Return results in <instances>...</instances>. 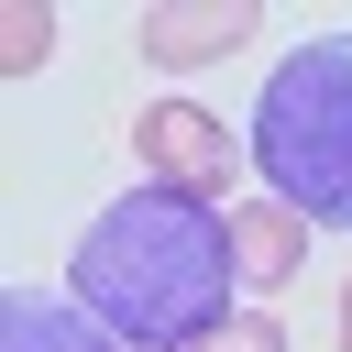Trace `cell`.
I'll return each instance as SVG.
<instances>
[{"mask_svg":"<svg viewBox=\"0 0 352 352\" xmlns=\"http://www.w3.org/2000/svg\"><path fill=\"white\" fill-rule=\"evenodd\" d=\"M231 209L209 198H176V187H132L110 198L88 231H77V264H66V297L132 341V352H198L220 319H231Z\"/></svg>","mask_w":352,"mask_h":352,"instance_id":"6da1fadb","label":"cell"},{"mask_svg":"<svg viewBox=\"0 0 352 352\" xmlns=\"http://www.w3.org/2000/svg\"><path fill=\"white\" fill-rule=\"evenodd\" d=\"M253 165L297 220L352 231V33H308L253 110Z\"/></svg>","mask_w":352,"mask_h":352,"instance_id":"7a4b0ae2","label":"cell"},{"mask_svg":"<svg viewBox=\"0 0 352 352\" xmlns=\"http://www.w3.org/2000/svg\"><path fill=\"white\" fill-rule=\"evenodd\" d=\"M132 154H143V176L176 187V198H220V187H231V132H220L198 99H154V110L132 121Z\"/></svg>","mask_w":352,"mask_h":352,"instance_id":"3957f363","label":"cell"},{"mask_svg":"<svg viewBox=\"0 0 352 352\" xmlns=\"http://www.w3.org/2000/svg\"><path fill=\"white\" fill-rule=\"evenodd\" d=\"M132 44H143L154 66H209V55L253 44V0H154Z\"/></svg>","mask_w":352,"mask_h":352,"instance_id":"277c9868","label":"cell"},{"mask_svg":"<svg viewBox=\"0 0 352 352\" xmlns=\"http://www.w3.org/2000/svg\"><path fill=\"white\" fill-rule=\"evenodd\" d=\"M231 264H242V286H253V297L297 286V264H308V220H297L286 198H253V209H231Z\"/></svg>","mask_w":352,"mask_h":352,"instance_id":"5b68a950","label":"cell"},{"mask_svg":"<svg viewBox=\"0 0 352 352\" xmlns=\"http://www.w3.org/2000/svg\"><path fill=\"white\" fill-rule=\"evenodd\" d=\"M0 352H110V330H99L77 297H44V286H22V297L0 308Z\"/></svg>","mask_w":352,"mask_h":352,"instance_id":"8992f818","label":"cell"},{"mask_svg":"<svg viewBox=\"0 0 352 352\" xmlns=\"http://www.w3.org/2000/svg\"><path fill=\"white\" fill-rule=\"evenodd\" d=\"M44 55H55V11H44V0H22V11L0 22V66H11V77H33Z\"/></svg>","mask_w":352,"mask_h":352,"instance_id":"52a82bcc","label":"cell"},{"mask_svg":"<svg viewBox=\"0 0 352 352\" xmlns=\"http://www.w3.org/2000/svg\"><path fill=\"white\" fill-rule=\"evenodd\" d=\"M198 352H286V330H275V319L253 308V319H220V330H209Z\"/></svg>","mask_w":352,"mask_h":352,"instance_id":"ba28073f","label":"cell"},{"mask_svg":"<svg viewBox=\"0 0 352 352\" xmlns=\"http://www.w3.org/2000/svg\"><path fill=\"white\" fill-rule=\"evenodd\" d=\"M341 352H352V286H341Z\"/></svg>","mask_w":352,"mask_h":352,"instance_id":"9c48e42d","label":"cell"}]
</instances>
